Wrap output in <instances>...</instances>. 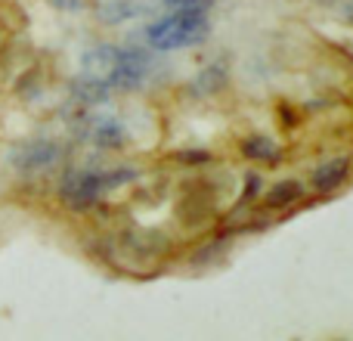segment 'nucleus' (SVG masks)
Returning a JSON list of instances; mask_svg holds the SVG:
<instances>
[{
	"label": "nucleus",
	"instance_id": "4",
	"mask_svg": "<svg viewBox=\"0 0 353 341\" xmlns=\"http://www.w3.org/2000/svg\"><path fill=\"white\" fill-rule=\"evenodd\" d=\"M62 159V146L53 140H28L19 143L10 153V162L16 170H25V174H34V170H50L53 165H59Z\"/></svg>",
	"mask_w": 353,
	"mask_h": 341
},
{
	"label": "nucleus",
	"instance_id": "13",
	"mask_svg": "<svg viewBox=\"0 0 353 341\" xmlns=\"http://www.w3.org/2000/svg\"><path fill=\"white\" fill-rule=\"evenodd\" d=\"M254 193H257V177L251 174V177H248V193H245V199H251Z\"/></svg>",
	"mask_w": 353,
	"mask_h": 341
},
{
	"label": "nucleus",
	"instance_id": "9",
	"mask_svg": "<svg viewBox=\"0 0 353 341\" xmlns=\"http://www.w3.org/2000/svg\"><path fill=\"white\" fill-rule=\"evenodd\" d=\"M242 153H245V159L261 162V165H276V162H279V149H276L267 137H248V140L242 143Z\"/></svg>",
	"mask_w": 353,
	"mask_h": 341
},
{
	"label": "nucleus",
	"instance_id": "10",
	"mask_svg": "<svg viewBox=\"0 0 353 341\" xmlns=\"http://www.w3.org/2000/svg\"><path fill=\"white\" fill-rule=\"evenodd\" d=\"M301 195H304V186H301L298 180H285V183H276V186L270 189L263 205L267 208H288V205H294Z\"/></svg>",
	"mask_w": 353,
	"mask_h": 341
},
{
	"label": "nucleus",
	"instance_id": "11",
	"mask_svg": "<svg viewBox=\"0 0 353 341\" xmlns=\"http://www.w3.org/2000/svg\"><path fill=\"white\" fill-rule=\"evenodd\" d=\"M137 12H140V3H134V0H112V3L99 6L103 22H124V19L137 16Z\"/></svg>",
	"mask_w": 353,
	"mask_h": 341
},
{
	"label": "nucleus",
	"instance_id": "5",
	"mask_svg": "<svg viewBox=\"0 0 353 341\" xmlns=\"http://www.w3.org/2000/svg\"><path fill=\"white\" fill-rule=\"evenodd\" d=\"M81 137L87 143L99 149H121L124 140H128V130L118 118L105 115V118H93V115H84V124H81Z\"/></svg>",
	"mask_w": 353,
	"mask_h": 341
},
{
	"label": "nucleus",
	"instance_id": "12",
	"mask_svg": "<svg viewBox=\"0 0 353 341\" xmlns=\"http://www.w3.org/2000/svg\"><path fill=\"white\" fill-rule=\"evenodd\" d=\"M168 10H186V12H208L214 0H165Z\"/></svg>",
	"mask_w": 353,
	"mask_h": 341
},
{
	"label": "nucleus",
	"instance_id": "2",
	"mask_svg": "<svg viewBox=\"0 0 353 341\" xmlns=\"http://www.w3.org/2000/svg\"><path fill=\"white\" fill-rule=\"evenodd\" d=\"M137 180L134 168H118V170H72L62 180L59 195L65 199V205L72 208H90L105 189H115L121 183Z\"/></svg>",
	"mask_w": 353,
	"mask_h": 341
},
{
	"label": "nucleus",
	"instance_id": "6",
	"mask_svg": "<svg viewBox=\"0 0 353 341\" xmlns=\"http://www.w3.org/2000/svg\"><path fill=\"white\" fill-rule=\"evenodd\" d=\"M115 56H118V47H93L90 53H84V59H81V66H84L81 75H84V78H93V81H103V84L109 87L112 68H115Z\"/></svg>",
	"mask_w": 353,
	"mask_h": 341
},
{
	"label": "nucleus",
	"instance_id": "1",
	"mask_svg": "<svg viewBox=\"0 0 353 341\" xmlns=\"http://www.w3.org/2000/svg\"><path fill=\"white\" fill-rule=\"evenodd\" d=\"M211 35V22H208L205 12H186V10H174V16H165L159 22L149 25L146 37L155 50H165V53H174V50L183 47H195L205 37Z\"/></svg>",
	"mask_w": 353,
	"mask_h": 341
},
{
	"label": "nucleus",
	"instance_id": "7",
	"mask_svg": "<svg viewBox=\"0 0 353 341\" xmlns=\"http://www.w3.org/2000/svg\"><path fill=\"white\" fill-rule=\"evenodd\" d=\"M350 174V162L347 159H335V162H325L313 170V189L316 193H335Z\"/></svg>",
	"mask_w": 353,
	"mask_h": 341
},
{
	"label": "nucleus",
	"instance_id": "8",
	"mask_svg": "<svg viewBox=\"0 0 353 341\" xmlns=\"http://www.w3.org/2000/svg\"><path fill=\"white\" fill-rule=\"evenodd\" d=\"M109 87L103 84V81H93V78H74V84H72V97L78 99L81 106H99V103H105L109 99Z\"/></svg>",
	"mask_w": 353,
	"mask_h": 341
},
{
	"label": "nucleus",
	"instance_id": "3",
	"mask_svg": "<svg viewBox=\"0 0 353 341\" xmlns=\"http://www.w3.org/2000/svg\"><path fill=\"white\" fill-rule=\"evenodd\" d=\"M149 68H152V59H149L146 50H140V47H118L109 87H112V90H137V87L149 78Z\"/></svg>",
	"mask_w": 353,
	"mask_h": 341
}]
</instances>
